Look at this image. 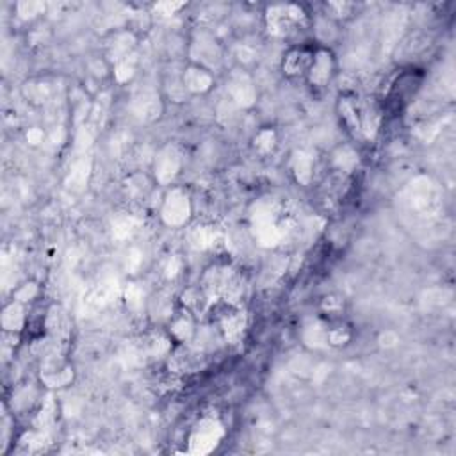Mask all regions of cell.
I'll list each match as a JSON object with an SVG mask.
<instances>
[{
    "label": "cell",
    "mask_w": 456,
    "mask_h": 456,
    "mask_svg": "<svg viewBox=\"0 0 456 456\" xmlns=\"http://www.w3.org/2000/svg\"><path fill=\"white\" fill-rule=\"evenodd\" d=\"M264 25L273 37L292 39L312 25L310 12L299 4L269 5L264 11Z\"/></svg>",
    "instance_id": "cell-1"
},
{
    "label": "cell",
    "mask_w": 456,
    "mask_h": 456,
    "mask_svg": "<svg viewBox=\"0 0 456 456\" xmlns=\"http://www.w3.org/2000/svg\"><path fill=\"white\" fill-rule=\"evenodd\" d=\"M424 78H426V73L422 68H417V66L401 68L392 77V80L388 82V86L385 89L383 112L388 110L390 114H397L403 109H406L408 103L419 93Z\"/></svg>",
    "instance_id": "cell-2"
},
{
    "label": "cell",
    "mask_w": 456,
    "mask_h": 456,
    "mask_svg": "<svg viewBox=\"0 0 456 456\" xmlns=\"http://www.w3.org/2000/svg\"><path fill=\"white\" fill-rule=\"evenodd\" d=\"M337 116L340 126L354 141H362L369 135L372 125V110L354 91H344L337 98Z\"/></svg>",
    "instance_id": "cell-3"
},
{
    "label": "cell",
    "mask_w": 456,
    "mask_h": 456,
    "mask_svg": "<svg viewBox=\"0 0 456 456\" xmlns=\"http://www.w3.org/2000/svg\"><path fill=\"white\" fill-rule=\"evenodd\" d=\"M208 322L226 344H237L244 335L246 317L237 301L216 299L208 308Z\"/></svg>",
    "instance_id": "cell-4"
},
{
    "label": "cell",
    "mask_w": 456,
    "mask_h": 456,
    "mask_svg": "<svg viewBox=\"0 0 456 456\" xmlns=\"http://www.w3.org/2000/svg\"><path fill=\"white\" fill-rule=\"evenodd\" d=\"M315 43H290V46L283 52L280 61L281 75L290 82H305V77L315 53Z\"/></svg>",
    "instance_id": "cell-5"
},
{
    "label": "cell",
    "mask_w": 456,
    "mask_h": 456,
    "mask_svg": "<svg viewBox=\"0 0 456 456\" xmlns=\"http://www.w3.org/2000/svg\"><path fill=\"white\" fill-rule=\"evenodd\" d=\"M337 75V57L326 45H317L312 64L305 77V84L314 91L326 89Z\"/></svg>",
    "instance_id": "cell-6"
},
{
    "label": "cell",
    "mask_w": 456,
    "mask_h": 456,
    "mask_svg": "<svg viewBox=\"0 0 456 456\" xmlns=\"http://www.w3.org/2000/svg\"><path fill=\"white\" fill-rule=\"evenodd\" d=\"M180 82H182L185 93L205 94L214 86V71H210L207 68H201L194 62H189L187 68H183V71H182Z\"/></svg>",
    "instance_id": "cell-7"
},
{
    "label": "cell",
    "mask_w": 456,
    "mask_h": 456,
    "mask_svg": "<svg viewBox=\"0 0 456 456\" xmlns=\"http://www.w3.org/2000/svg\"><path fill=\"white\" fill-rule=\"evenodd\" d=\"M346 297L342 294L331 292L321 297L319 301V317L322 319V322H330V321H338V319H346Z\"/></svg>",
    "instance_id": "cell-8"
},
{
    "label": "cell",
    "mask_w": 456,
    "mask_h": 456,
    "mask_svg": "<svg viewBox=\"0 0 456 456\" xmlns=\"http://www.w3.org/2000/svg\"><path fill=\"white\" fill-rule=\"evenodd\" d=\"M324 324V342L331 347H346L353 340V330L346 319L322 322Z\"/></svg>",
    "instance_id": "cell-9"
},
{
    "label": "cell",
    "mask_w": 456,
    "mask_h": 456,
    "mask_svg": "<svg viewBox=\"0 0 456 456\" xmlns=\"http://www.w3.org/2000/svg\"><path fill=\"white\" fill-rule=\"evenodd\" d=\"M324 9H326V16L330 20H335V21H344L347 18L353 16L356 5L354 4H349V2H330V4H324Z\"/></svg>",
    "instance_id": "cell-10"
}]
</instances>
